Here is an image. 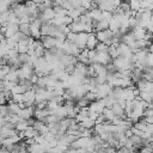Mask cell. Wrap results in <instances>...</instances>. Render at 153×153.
Returning <instances> with one entry per match:
<instances>
[{"label": "cell", "instance_id": "9c48e42d", "mask_svg": "<svg viewBox=\"0 0 153 153\" xmlns=\"http://www.w3.org/2000/svg\"><path fill=\"white\" fill-rule=\"evenodd\" d=\"M110 62H112V59L110 57L108 51H97V63L105 66Z\"/></svg>", "mask_w": 153, "mask_h": 153}, {"label": "cell", "instance_id": "d4e9b609", "mask_svg": "<svg viewBox=\"0 0 153 153\" xmlns=\"http://www.w3.org/2000/svg\"><path fill=\"white\" fill-rule=\"evenodd\" d=\"M129 6H130V10L133 11H139L141 8L140 6V0H129Z\"/></svg>", "mask_w": 153, "mask_h": 153}, {"label": "cell", "instance_id": "d6986e66", "mask_svg": "<svg viewBox=\"0 0 153 153\" xmlns=\"http://www.w3.org/2000/svg\"><path fill=\"white\" fill-rule=\"evenodd\" d=\"M19 31L24 33L27 37H31V30H30V23H20L19 24Z\"/></svg>", "mask_w": 153, "mask_h": 153}, {"label": "cell", "instance_id": "9a60e30c", "mask_svg": "<svg viewBox=\"0 0 153 153\" xmlns=\"http://www.w3.org/2000/svg\"><path fill=\"white\" fill-rule=\"evenodd\" d=\"M111 110L114 111V114H115V116H117V117H120V118H127V115H126V111H124V108H122L120 104H117V103H115L114 105H112V108H111Z\"/></svg>", "mask_w": 153, "mask_h": 153}, {"label": "cell", "instance_id": "8fae6325", "mask_svg": "<svg viewBox=\"0 0 153 153\" xmlns=\"http://www.w3.org/2000/svg\"><path fill=\"white\" fill-rule=\"evenodd\" d=\"M131 32H133V36H134L135 39H145L146 33H147V30L145 27L136 26V27L131 29Z\"/></svg>", "mask_w": 153, "mask_h": 153}, {"label": "cell", "instance_id": "d6a6232c", "mask_svg": "<svg viewBox=\"0 0 153 153\" xmlns=\"http://www.w3.org/2000/svg\"><path fill=\"white\" fill-rule=\"evenodd\" d=\"M31 1H33L35 4H42L44 0H31Z\"/></svg>", "mask_w": 153, "mask_h": 153}, {"label": "cell", "instance_id": "83f0119b", "mask_svg": "<svg viewBox=\"0 0 153 153\" xmlns=\"http://www.w3.org/2000/svg\"><path fill=\"white\" fill-rule=\"evenodd\" d=\"M11 114L10 112V109H8V105H5V104H1L0 105V116L1 117H5L6 115Z\"/></svg>", "mask_w": 153, "mask_h": 153}, {"label": "cell", "instance_id": "f546056e", "mask_svg": "<svg viewBox=\"0 0 153 153\" xmlns=\"http://www.w3.org/2000/svg\"><path fill=\"white\" fill-rule=\"evenodd\" d=\"M81 7L85 8L86 11L92 8V0H81Z\"/></svg>", "mask_w": 153, "mask_h": 153}, {"label": "cell", "instance_id": "ffe728a7", "mask_svg": "<svg viewBox=\"0 0 153 153\" xmlns=\"http://www.w3.org/2000/svg\"><path fill=\"white\" fill-rule=\"evenodd\" d=\"M27 127H29V123H27L26 120H22V121H19V122L14 126V128H16V130H17L18 133H19V131H24Z\"/></svg>", "mask_w": 153, "mask_h": 153}, {"label": "cell", "instance_id": "6da1fadb", "mask_svg": "<svg viewBox=\"0 0 153 153\" xmlns=\"http://www.w3.org/2000/svg\"><path fill=\"white\" fill-rule=\"evenodd\" d=\"M115 36V32L110 31L109 29L106 30H100V31H97L96 32V37L98 39V42H103L105 43L106 45H111L112 44V38Z\"/></svg>", "mask_w": 153, "mask_h": 153}, {"label": "cell", "instance_id": "3957f363", "mask_svg": "<svg viewBox=\"0 0 153 153\" xmlns=\"http://www.w3.org/2000/svg\"><path fill=\"white\" fill-rule=\"evenodd\" d=\"M111 91H112V86H110L108 82H104V84L97 86L94 93L97 96V99H102V98L109 96L111 93Z\"/></svg>", "mask_w": 153, "mask_h": 153}, {"label": "cell", "instance_id": "7c38bea8", "mask_svg": "<svg viewBox=\"0 0 153 153\" xmlns=\"http://www.w3.org/2000/svg\"><path fill=\"white\" fill-rule=\"evenodd\" d=\"M97 43H98V39H97V37H96V33H94V32H90V33L87 35L86 48H87L88 50H92V49L96 48Z\"/></svg>", "mask_w": 153, "mask_h": 153}, {"label": "cell", "instance_id": "30bf717a", "mask_svg": "<svg viewBox=\"0 0 153 153\" xmlns=\"http://www.w3.org/2000/svg\"><path fill=\"white\" fill-rule=\"evenodd\" d=\"M102 10H99L98 7H94V8H91V10H88V11H86V14L92 19V20H94V22H98V20H100L102 19Z\"/></svg>", "mask_w": 153, "mask_h": 153}, {"label": "cell", "instance_id": "cb8c5ba5", "mask_svg": "<svg viewBox=\"0 0 153 153\" xmlns=\"http://www.w3.org/2000/svg\"><path fill=\"white\" fill-rule=\"evenodd\" d=\"M139 96H140V98H141L142 100H145V102H147V103H151V100H152V94H151L149 92H147V91L140 92Z\"/></svg>", "mask_w": 153, "mask_h": 153}, {"label": "cell", "instance_id": "52a82bcc", "mask_svg": "<svg viewBox=\"0 0 153 153\" xmlns=\"http://www.w3.org/2000/svg\"><path fill=\"white\" fill-rule=\"evenodd\" d=\"M87 32H76V37H75V44L80 48V49H84L86 48V41H87Z\"/></svg>", "mask_w": 153, "mask_h": 153}, {"label": "cell", "instance_id": "f1b7e54d", "mask_svg": "<svg viewBox=\"0 0 153 153\" xmlns=\"http://www.w3.org/2000/svg\"><path fill=\"white\" fill-rule=\"evenodd\" d=\"M90 103L91 102H94V100H97V96H96V93L94 92H92V91H88V92H86V94L84 96Z\"/></svg>", "mask_w": 153, "mask_h": 153}, {"label": "cell", "instance_id": "44dd1931", "mask_svg": "<svg viewBox=\"0 0 153 153\" xmlns=\"http://www.w3.org/2000/svg\"><path fill=\"white\" fill-rule=\"evenodd\" d=\"M135 128H137V129H140V130H142V131H146V127H147V122L143 120V117H141L137 122H135L134 124H133Z\"/></svg>", "mask_w": 153, "mask_h": 153}, {"label": "cell", "instance_id": "7402d4cb", "mask_svg": "<svg viewBox=\"0 0 153 153\" xmlns=\"http://www.w3.org/2000/svg\"><path fill=\"white\" fill-rule=\"evenodd\" d=\"M12 38L18 43V42H22V41H26L29 37H27V36H25L24 33H22L20 31H18V32H16V33L13 35V37H12Z\"/></svg>", "mask_w": 153, "mask_h": 153}, {"label": "cell", "instance_id": "ba28073f", "mask_svg": "<svg viewBox=\"0 0 153 153\" xmlns=\"http://www.w3.org/2000/svg\"><path fill=\"white\" fill-rule=\"evenodd\" d=\"M39 41L44 49H51L55 47V37L53 36H41Z\"/></svg>", "mask_w": 153, "mask_h": 153}, {"label": "cell", "instance_id": "4316f807", "mask_svg": "<svg viewBox=\"0 0 153 153\" xmlns=\"http://www.w3.org/2000/svg\"><path fill=\"white\" fill-rule=\"evenodd\" d=\"M75 104L78 105V106H80V108H86V106H88V104H90V102L85 98V97H82V98H80V99H78L76 102H75Z\"/></svg>", "mask_w": 153, "mask_h": 153}, {"label": "cell", "instance_id": "7a4b0ae2", "mask_svg": "<svg viewBox=\"0 0 153 153\" xmlns=\"http://www.w3.org/2000/svg\"><path fill=\"white\" fill-rule=\"evenodd\" d=\"M17 72H18L19 80H29L31 78V75L35 73L33 67L32 66H27V65H22L17 69Z\"/></svg>", "mask_w": 153, "mask_h": 153}, {"label": "cell", "instance_id": "e0dca14e", "mask_svg": "<svg viewBox=\"0 0 153 153\" xmlns=\"http://www.w3.org/2000/svg\"><path fill=\"white\" fill-rule=\"evenodd\" d=\"M30 38V37H29ZM29 38L26 39V41H22V42H18L17 43V47H16V49H17V51L19 53V54H25V53H27V50H29Z\"/></svg>", "mask_w": 153, "mask_h": 153}, {"label": "cell", "instance_id": "8992f818", "mask_svg": "<svg viewBox=\"0 0 153 153\" xmlns=\"http://www.w3.org/2000/svg\"><path fill=\"white\" fill-rule=\"evenodd\" d=\"M35 97H36L35 91L31 88V90H29V91L23 93V103H25L26 106L33 105L35 104Z\"/></svg>", "mask_w": 153, "mask_h": 153}, {"label": "cell", "instance_id": "4dcf8cb0", "mask_svg": "<svg viewBox=\"0 0 153 153\" xmlns=\"http://www.w3.org/2000/svg\"><path fill=\"white\" fill-rule=\"evenodd\" d=\"M147 66L148 67H153V53H148V56H147Z\"/></svg>", "mask_w": 153, "mask_h": 153}, {"label": "cell", "instance_id": "4fadbf2b", "mask_svg": "<svg viewBox=\"0 0 153 153\" xmlns=\"http://www.w3.org/2000/svg\"><path fill=\"white\" fill-rule=\"evenodd\" d=\"M50 115V111L47 109V108H44V109H37V108H35V117H36V120H38V121H43L47 116H49Z\"/></svg>", "mask_w": 153, "mask_h": 153}, {"label": "cell", "instance_id": "ac0fdd59", "mask_svg": "<svg viewBox=\"0 0 153 153\" xmlns=\"http://www.w3.org/2000/svg\"><path fill=\"white\" fill-rule=\"evenodd\" d=\"M23 133H24V139H33L36 135H38V131L32 126H29Z\"/></svg>", "mask_w": 153, "mask_h": 153}, {"label": "cell", "instance_id": "277c9868", "mask_svg": "<svg viewBox=\"0 0 153 153\" xmlns=\"http://www.w3.org/2000/svg\"><path fill=\"white\" fill-rule=\"evenodd\" d=\"M41 25L42 23L36 18V19H32L30 22V30H31V37L35 38V39H39V37L42 36L41 35Z\"/></svg>", "mask_w": 153, "mask_h": 153}, {"label": "cell", "instance_id": "603a6c76", "mask_svg": "<svg viewBox=\"0 0 153 153\" xmlns=\"http://www.w3.org/2000/svg\"><path fill=\"white\" fill-rule=\"evenodd\" d=\"M88 61H90V65L91 63H97V51H96V49L88 50Z\"/></svg>", "mask_w": 153, "mask_h": 153}, {"label": "cell", "instance_id": "484cf974", "mask_svg": "<svg viewBox=\"0 0 153 153\" xmlns=\"http://www.w3.org/2000/svg\"><path fill=\"white\" fill-rule=\"evenodd\" d=\"M94 49H96V51H108L109 45H106V44L103 43V42H98Z\"/></svg>", "mask_w": 153, "mask_h": 153}, {"label": "cell", "instance_id": "1f68e13d", "mask_svg": "<svg viewBox=\"0 0 153 153\" xmlns=\"http://www.w3.org/2000/svg\"><path fill=\"white\" fill-rule=\"evenodd\" d=\"M146 131L153 134V123H147V127H146Z\"/></svg>", "mask_w": 153, "mask_h": 153}, {"label": "cell", "instance_id": "5bb4252c", "mask_svg": "<svg viewBox=\"0 0 153 153\" xmlns=\"http://www.w3.org/2000/svg\"><path fill=\"white\" fill-rule=\"evenodd\" d=\"M18 31H19V24H7L6 31H5V37H13V35Z\"/></svg>", "mask_w": 153, "mask_h": 153}, {"label": "cell", "instance_id": "5b68a950", "mask_svg": "<svg viewBox=\"0 0 153 153\" xmlns=\"http://www.w3.org/2000/svg\"><path fill=\"white\" fill-rule=\"evenodd\" d=\"M17 115L22 120H29V118L33 117V115H35V105H30V106H26L24 109H20Z\"/></svg>", "mask_w": 153, "mask_h": 153}, {"label": "cell", "instance_id": "2e32d148", "mask_svg": "<svg viewBox=\"0 0 153 153\" xmlns=\"http://www.w3.org/2000/svg\"><path fill=\"white\" fill-rule=\"evenodd\" d=\"M102 114L104 115L105 121H106V122H110V123H112V122L117 118V116H115L114 111H112L111 109H109V108H104V110H103V112H102ZM118 118H120V117H118Z\"/></svg>", "mask_w": 153, "mask_h": 153}]
</instances>
